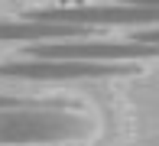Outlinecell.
<instances>
[{"label":"cell","instance_id":"obj_5","mask_svg":"<svg viewBox=\"0 0 159 146\" xmlns=\"http://www.w3.org/2000/svg\"><path fill=\"white\" fill-rule=\"evenodd\" d=\"M130 42H140V46H156V49H159V29H143V33H130Z\"/></svg>","mask_w":159,"mask_h":146},{"label":"cell","instance_id":"obj_3","mask_svg":"<svg viewBox=\"0 0 159 146\" xmlns=\"http://www.w3.org/2000/svg\"><path fill=\"white\" fill-rule=\"evenodd\" d=\"M133 65H104V62H68V58H16V62H3L0 65V75L7 78H36V81H46V78H111V75H130Z\"/></svg>","mask_w":159,"mask_h":146},{"label":"cell","instance_id":"obj_2","mask_svg":"<svg viewBox=\"0 0 159 146\" xmlns=\"http://www.w3.org/2000/svg\"><path fill=\"white\" fill-rule=\"evenodd\" d=\"M26 20L33 23H68V26H136V23H159V7H127V3H91V7H46L30 10Z\"/></svg>","mask_w":159,"mask_h":146},{"label":"cell","instance_id":"obj_6","mask_svg":"<svg viewBox=\"0 0 159 146\" xmlns=\"http://www.w3.org/2000/svg\"><path fill=\"white\" fill-rule=\"evenodd\" d=\"M26 101H20V98H10V94H0V107H23Z\"/></svg>","mask_w":159,"mask_h":146},{"label":"cell","instance_id":"obj_4","mask_svg":"<svg viewBox=\"0 0 159 146\" xmlns=\"http://www.w3.org/2000/svg\"><path fill=\"white\" fill-rule=\"evenodd\" d=\"M94 29L88 26H68V23H0V42H26V46H39V42H71V39H91Z\"/></svg>","mask_w":159,"mask_h":146},{"label":"cell","instance_id":"obj_1","mask_svg":"<svg viewBox=\"0 0 159 146\" xmlns=\"http://www.w3.org/2000/svg\"><path fill=\"white\" fill-rule=\"evenodd\" d=\"M156 46H140L130 39H111V42H98V39H71V42H39V46H26L23 58H68V62H124V58H156Z\"/></svg>","mask_w":159,"mask_h":146}]
</instances>
